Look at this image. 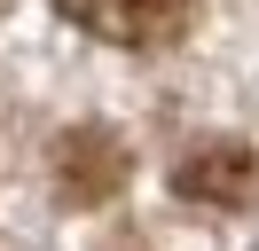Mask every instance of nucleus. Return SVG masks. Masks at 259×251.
Returning <instances> with one entry per match:
<instances>
[{"label": "nucleus", "mask_w": 259, "mask_h": 251, "mask_svg": "<svg viewBox=\"0 0 259 251\" xmlns=\"http://www.w3.org/2000/svg\"><path fill=\"white\" fill-rule=\"evenodd\" d=\"M126 188V141L110 126H71L55 141V196L63 204H110Z\"/></svg>", "instance_id": "3"}, {"label": "nucleus", "mask_w": 259, "mask_h": 251, "mask_svg": "<svg viewBox=\"0 0 259 251\" xmlns=\"http://www.w3.org/2000/svg\"><path fill=\"white\" fill-rule=\"evenodd\" d=\"M173 196L212 204V212L259 204V149H243V141H196V149L173 165Z\"/></svg>", "instance_id": "1"}, {"label": "nucleus", "mask_w": 259, "mask_h": 251, "mask_svg": "<svg viewBox=\"0 0 259 251\" xmlns=\"http://www.w3.org/2000/svg\"><path fill=\"white\" fill-rule=\"evenodd\" d=\"M63 16L110 47H173L189 31L196 0H63Z\"/></svg>", "instance_id": "2"}]
</instances>
